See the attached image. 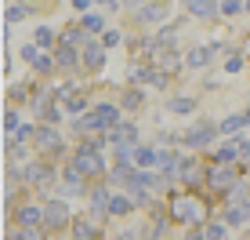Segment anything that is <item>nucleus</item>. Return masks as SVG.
Listing matches in <instances>:
<instances>
[{"label":"nucleus","mask_w":250,"mask_h":240,"mask_svg":"<svg viewBox=\"0 0 250 240\" xmlns=\"http://www.w3.org/2000/svg\"><path fill=\"white\" fill-rule=\"evenodd\" d=\"M109 142H113L120 164H127V160H131V153L138 149V127H134V124H120V127H113V131H109Z\"/></svg>","instance_id":"1"},{"label":"nucleus","mask_w":250,"mask_h":240,"mask_svg":"<svg viewBox=\"0 0 250 240\" xmlns=\"http://www.w3.org/2000/svg\"><path fill=\"white\" fill-rule=\"evenodd\" d=\"M73 168H80L83 175H102V157H98V149H91V145H80V153H76Z\"/></svg>","instance_id":"2"},{"label":"nucleus","mask_w":250,"mask_h":240,"mask_svg":"<svg viewBox=\"0 0 250 240\" xmlns=\"http://www.w3.org/2000/svg\"><path fill=\"white\" fill-rule=\"evenodd\" d=\"M170 218H174V222H200V218H203V204H196V200H178L174 208H170Z\"/></svg>","instance_id":"3"},{"label":"nucleus","mask_w":250,"mask_h":240,"mask_svg":"<svg viewBox=\"0 0 250 240\" xmlns=\"http://www.w3.org/2000/svg\"><path fill=\"white\" fill-rule=\"evenodd\" d=\"M69 222V208H65V200H51L47 208H44V226L47 229H62Z\"/></svg>","instance_id":"4"},{"label":"nucleus","mask_w":250,"mask_h":240,"mask_svg":"<svg viewBox=\"0 0 250 240\" xmlns=\"http://www.w3.org/2000/svg\"><path fill=\"white\" fill-rule=\"evenodd\" d=\"M33 142H37L44 153H62V135H58L55 127H40V131H37V139H33Z\"/></svg>","instance_id":"5"},{"label":"nucleus","mask_w":250,"mask_h":240,"mask_svg":"<svg viewBox=\"0 0 250 240\" xmlns=\"http://www.w3.org/2000/svg\"><path fill=\"white\" fill-rule=\"evenodd\" d=\"M22 178H25V182H33V186H47L51 178H55V171L44 168V164H25L22 168Z\"/></svg>","instance_id":"6"},{"label":"nucleus","mask_w":250,"mask_h":240,"mask_svg":"<svg viewBox=\"0 0 250 240\" xmlns=\"http://www.w3.org/2000/svg\"><path fill=\"white\" fill-rule=\"evenodd\" d=\"M207 182H210L214 190H232V186H236V175H232L225 164H214V168H210V178H207Z\"/></svg>","instance_id":"7"},{"label":"nucleus","mask_w":250,"mask_h":240,"mask_svg":"<svg viewBox=\"0 0 250 240\" xmlns=\"http://www.w3.org/2000/svg\"><path fill=\"white\" fill-rule=\"evenodd\" d=\"M210 139H214V127H210V124H196L192 131L185 135V145H192V149H200V145H207Z\"/></svg>","instance_id":"8"},{"label":"nucleus","mask_w":250,"mask_h":240,"mask_svg":"<svg viewBox=\"0 0 250 240\" xmlns=\"http://www.w3.org/2000/svg\"><path fill=\"white\" fill-rule=\"evenodd\" d=\"M94 117H98L102 127H120V124H124V120H120V109L109 106V102H105V106H94Z\"/></svg>","instance_id":"9"},{"label":"nucleus","mask_w":250,"mask_h":240,"mask_svg":"<svg viewBox=\"0 0 250 240\" xmlns=\"http://www.w3.org/2000/svg\"><path fill=\"white\" fill-rule=\"evenodd\" d=\"M37 222H44V208H37V204H22V208H19V226H37Z\"/></svg>","instance_id":"10"},{"label":"nucleus","mask_w":250,"mask_h":240,"mask_svg":"<svg viewBox=\"0 0 250 240\" xmlns=\"http://www.w3.org/2000/svg\"><path fill=\"white\" fill-rule=\"evenodd\" d=\"M83 66H87V70H98V66H102V58H105V48H102V44H83Z\"/></svg>","instance_id":"11"},{"label":"nucleus","mask_w":250,"mask_h":240,"mask_svg":"<svg viewBox=\"0 0 250 240\" xmlns=\"http://www.w3.org/2000/svg\"><path fill=\"white\" fill-rule=\"evenodd\" d=\"M109 200H113V196H109V190H94V193H91V215L102 218V215L109 211Z\"/></svg>","instance_id":"12"},{"label":"nucleus","mask_w":250,"mask_h":240,"mask_svg":"<svg viewBox=\"0 0 250 240\" xmlns=\"http://www.w3.org/2000/svg\"><path fill=\"white\" fill-rule=\"evenodd\" d=\"M134 178H138V171H134L131 164L113 168V186H134Z\"/></svg>","instance_id":"13"},{"label":"nucleus","mask_w":250,"mask_h":240,"mask_svg":"<svg viewBox=\"0 0 250 240\" xmlns=\"http://www.w3.org/2000/svg\"><path fill=\"white\" fill-rule=\"evenodd\" d=\"M247 215H250V204H229L225 222L229 226H239V222H247Z\"/></svg>","instance_id":"14"},{"label":"nucleus","mask_w":250,"mask_h":240,"mask_svg":"<svg viewBox=\"0 0 250 240\" xmlns=\"http://www.w3.org/2000/svg\"><path fill=\"white\" fill-rule=\"evenodd\" d=\"M80 178H83L80 168H69V171H65V193H69V196H73V193H83V182H80Z\"/></svg>","instance_id":"15"},{"label":"nucleus","mask_w":250,"mask_h":240,"mask_svg":"<svg viewBox=\"0 0 250 240\" xmlns=\"http://www.w3.org/2000/svg\"><path fill=\"white\" fill-rule=\"evenodd\" d=\"M55 62L62 66V70H73V66H76V51H73V44H62V48H58V51H55Z\"/></svg>","instance_id":"16"},{"label":"nucleus","mask_w":250,"mask_h":240,"mask_svg":"<svg viewBox=\"0 0 250 240\" xmlns=\"http://www.w3.org/2000/svg\"><path fill=\"white\" fill-rule=\"evenodd\" d=\"M188 11L200 15V19H214V11H218V7H214V0H188Z\"/></svg>","instance_id":"17"},{"label":"nucleus","mask_w":250,"mask_h":240,"mask_svg":"<svg viewBox=\"0 0 250 240\" xmlns=\"http://www.w3.org/2000/svg\"><path fill=\"white\" fill-rule=\"evenodd\" d=\"M239 153H243V142H225L218 149V164H229V160H236Z\"/></svg>","instance_id":"18"},{"label":"nucleus","mask_w":250,"mask_h":240,"mask_svg":"<svg viewBox=\"0 0 250 240\" xmlns=\"http://www.w3.org/2000/svg\"><path fill=\"white\" fill-rule=\"evenodd\" d=\"M134 211V200H127V196H113L109 200V215H131Z\"/></svg>","instance_id":"19"},{"label":"nucleus","mask_w":250,"mask_h":240,"mask_svg":"<svg viewBox=\"0 0 250 240\" xmlns=\"http://www.w3.org/2000/svg\"><path fill=\"white\" fill-rule=\"evenodd\" d=\"M214 58V48H196L192 55H188V66H196V70H203L207 62Z\"/></svg>","instance_id":"20"},{"label":"nucleus","mask_w":250,"mask_h":240,"mask_svg":"<svg viewBox=\"0 0 250 240\" xmlns=\"http://www.w3.org/2000/svg\"><path fill=\"white\" fill-rule=\"evenodd\" d=\"M7 240H44V237H40L37 226H19V229H11V237H7Z\"/></svg>","instance_id":"21"},{"label":"nucleus","mask_w":250,"mask_h":240,"mask_svg":"<svg viewBox=\"0 0 250 240\" xmlns=\"http://www.w3.org/2000/svg\"><path fill=\"white\" fill-rule=\"evenodd\" d=\"M156 160H160L156 149H142V145H138V153H134V164L138 168H149V164H156Z\"/></svg>","instance_id":"22"},{"label":"nucleus","mask_w":250,"mask_h":240,"mask_svg":"<svg viewBox=\"0 0 250 240\" xmlns=\"http://www.w3.org/2000/svg\"><path fill=\"white\" fill-rule=\"evenodd\" d=\"M200 175H203V171H200V164H196V160H188V164H182V178H185L188 186H196V182H200Z\"/></svg>","instance_id":"23"},{"label":"nucleus","mask_w":250,"mask_h":240,"mask_svg":"<svg viewBox=\"0 0 250 240\" xmlns=\"http://www.w3.org/2000/svg\"><path fill=\"white\" fill-rule=\"evenodd\" d=\"M207 240H225V222H210V226L203 229Z\"/></svg>","instance_id":"24"},{"label":"nucleus","mask_w":250,"mask_h":240,"mask_svg":"<svg viewBox=\"0 0 250 240\" xmlns=\"http://www.w3.org/2000/svg\"><path fill=\"white\" fill-rule=\"evenodd\" d=\"M170 109H174V113H192L196 102L192 98H170Z\"/></svg>","instance_id":"25"},{"label":"nucleus","mask_w":250,"mask_h":240,"mask_svg":"<svg viewBox=\"0 0 250 240\" xmlns=\"http://www.w3.org/2000/svg\"><path fill=\"white\" fill-rule=\"evenodd\" d=\"M83 106H87V102L76 95V91H73V95H65V109H69V113H83Z\"/></svg>","instance_id":"26"},{"label":"nucleus","mask_w":250,"mask_h":240,"mask_svg":"<svg viewBox=\"0 0 250 240\" xmlns=\"http://www.w3.org/2000/svg\"><path fill=\"white\" fill-rule=\"evenodd\" d=\"M37 44H40V48H51V44H55V33H51L47 25H40V29H37Z\"/></svg>","instance_id":"27"},{"label":"nucleus","mask_w":250,"mask_h":240,"mask_svg":"<svg viewBox=\"0 0 250 240\" xmlns=\"http://www.w3.org/2000/svg\"><path fill=\"white\" fill-rule=\"evenodd\" d=\"M11 139L25 145V142H29V139H37V131H33V127H29V124H22V127H19V131H15V135H11Z\"/></svg>","instance_id":"28"},{"label":"nucleus","mask_w":250,"mask_h":240,"mask_svg":"<svg viewBox=\"0 0 250 240\" xmlns=\"http://www.w3.org/2000/svg\"><path fill=\"white\" fill-rule=\"evenodd\" d=\"M243 124H247L243 117H229L225 124H221V131H225V135H232V131H239V127H243Z\"/></svg>","instance_id":"29"},{"label":"nucleus","mask_w":250,"mask_h":240,"mask_svg":"<svg viewBox=\"0 0 250 240\" xmlns=\"http://www.w3.org/2000/svg\"><path fill=\"white\" fill-rule=\"evenodd\" d=\"M4 127H7L11 135L19 131V127H22V124H19V113H15V109H7V117H4Z\"/></svg>","instance_id":"30"},{"label":"nucleus","mask_w":250,"mask_h":240,"mask_svg":"<svg viewBox=\"0 0 250 240\" xmlns=\"http://www.w3.org/2000/svg\"><path fill=\"white\" fill-rule=\"evenodd\" d=\"M83 29H87V33H98V29H102V19H98V15H83Z\"/></svg>","instance_id":"31"},{"label":"nucleus","mask_w":250,"mask_h":240,"mask_svg":"<svg viewBox=\"0 0 250 240\" xmlns=\"http://www.w3.org/2000/svg\"><path fill=\"white\" fill-rule=\"evenodd\" d=\"M22 58H25V62H33V66H37V62H40V51L33 48V44H25V48H22Z\"/></svg>","instance_id":"32"},{"label":"nucleus","mask_w":250,"mask_h":240,"mask_svg":"<svg viewBox=\"0 0 250 240\" xmlns=\"http://www.w3.org/2000/svg\"><path fill=\"white\" fill-rule=\"evenodd\" d=\"M37 70H40V73H51V70H55V58H51V55H40Z\"/></svg>","instance_id":"33"},{"label":"nucleus","mask_w":250,"mask_h":240,"mask_svg":"<svg viewBox=\"0 0 250 240\" xmlns=\"http://www.w3.org/2000/svg\"><path fill=\"white\" fill-rule=\"evenodd\" d=\"M124 106H127V109L142 106V95H138V91H127V95H124Z\"/></svg>","instance_id":"34"},{"label":"nucleus","mask_w":250,"mask_h":240,"mask_svg":"<svg viewBox=\"0 0 250 240\" xmlns=\"http://www.w3.org/2000/svg\"><path fill=\"white\" fill-rule=\"evenodd\" d=\"M29 11H33V7H11V11H7V19H11V22H19V19H25Z\"/></svg>","instance_id":"35"},{"label":"nucleus","mask_w":250,"mask_h":240,"mask_svg":"<svg viewBox=\"0 0 250 240\" xmlns=\"http://www.w3.org/2000/svg\"><path fill=\"white\" fill-rule=\"evenodd\" d=\"M239 7H243V4H239V0H225V4H221V11H225V15H236Z\"/></svg>","instance_id":"36"},{"label":"nucleus","mask_w":250,"mask_h":240,"mask_svg":"<svg viewBox=\"0 0 250 240\" xmlns=\"http://www.w3.org/2000/svg\"><path fill=\"white\" fill-rule=\"evenodd\" d=\"M239 66H243V58H239V55H229V62H225V70H229V73H236V70H239Z\"/></svg>","instance_id":"37"},{"label":"nucleus","mask_w":250,"mask_h":240,"mask_svg":"<svg viewBox=\"0 0 250 240\" xmlns=\"http://www.w3.org/2000/svg\"><path fill=\"white\" fill-rule=\"evenodd\" d=\"M116 44H120V33L109 29V33H105V48H116Z\"/></svg>","instance_id":"38"},{"label":"nucleus","mask_w":250,"mask_h":240,"mask_svg":"<svg viewBox=\"0 0 250 240\" xmlns=\"http://www.w3.org/2000/svg\"><path fill=\"white\" fill-rule=\"evenodd\" d=\"M91 4H94V0H73V7H80V11H87Z\"/></svg>","instance_id":"39"},{"label":"nucleus","mask_w":250,"mask_h":240,"mask_svg":"<svg viewBox=\"0 0 250 240\" xmlns=\"http://www.w3.org/2000/svg\"><path fill=\"white\" fill-rule=\"evenodd\" d=\"M120 240H138V233H120Z\"/></svg>","instance_id":"40"},{"label":"nucleus","mask_w":250,"mask_h":240,"mask_svg":"<svg viewBox=\"0 0 250 240\" xmlns=\"http://www.w3.org/2000/svg\"><path fill=\"white\" fill-rule=\"evenodd\" d=\"M243 157H250V142H243Z\"/></svg>","instance_id":"41"},{"label":"nucleus","mask_w":250,"mask_h":240,"mask_svg":"<svg viewBox=\"0 0 250 240\" xmlns=\"http://www.w3.org/2000/svg\"><path fill=\"white\" fill-rule=\"evenodd\" d=\"M243 120H247V124H250V109H247V113H243Z\"/></svg>","instance_id":"42"},{"label":"nucleus","mask_w":250,"mask_h":240,"mask_svg":"<svg viewBox=\"0 0 250 240\" xmlns=\"http://www.w3.org/2000/svg\"><path fill=\"white\" fill-rule=\"evenodd\" d=\"M105 4H109V7H116V0H105Z\"/></svg>","instance_id":"43"},{"label":"nucleus","mask_w":250,"mask_h":240,"mask_svg":"<svg viewBox=\"0 0 250 240\" xmlns=\"http://www.w3.org/2000/svg\"><path fill=\"white\" fill-rule=\"evenodd\" d=\"M247 11H250V0H247Z\"/></svg>","instance_id":"44"}]
</instances>
